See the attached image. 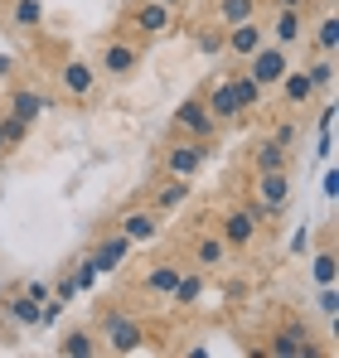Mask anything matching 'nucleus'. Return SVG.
<instances>
[{"label":"nucleus","mask_w":339,"mask_h":358,"mask_svg":"<svg viewBox=\"0 0 339 358\" xmlns=\"http://www.w3.org/2000/svg\"><path fill=\"white\" fill-rule=\"evenodd\" d=\"M174 29V10L160 5V0H136L126 15H121V39H136V44H151V39H160Z\"/></svg>","instance_id":"obj_1"},{"label":"nucleus","mask_w":339,"mask_h":358,"mask_svg":"<svg viewBox=\"0 0 339 358\" xmlns=\"http://www.w3.org/2000/svg\"><path fill=\"white\" fill-rule=\"evenodd\" d=\"M97 324H102V339H107L112 354H141V349H146V324H141L136 315L102 305V310H97Z\"/></svg>","instance_id":"obj_2"},{"label":"nucleus","mask_w":339,"mask_h":358,"mask_svg":"<svg viewBox=\"0 0 339 358\" xmlns=\"http://www.w3.org/2000/svg\"><path fill=\"white\" fill-rule=\"evenodd\" d=\"M141 54H146V44H136V39H121V34H112V39H102V49H97V78H112V83H126L136 68H141Z\"/></svg>","instance_id":"obj_3"},{"label":"nucleus","mask_w":339,"mask_h":358,"mask_svg":"<svg viewBox=\"0 0 339 358\" xmlns=\"http://www.w3.org/2000/svg\"><path fill=\"white\" fill-rule=\"evenodd\" d=\"M286 203H291V170H262V175L252 179V213L267 223V218H277Z\"/></svg>","instance_id":"obj_4"},{"label":"nucleus","mask_w":339,"mask_h":358,"mask_svg":"<svg viewBox=\"0 0 339 358\" xmlns=\"http://www.w3.org/2000/svg\"><path fill=\"white\" fill-rule=\"evenodd\" d=\"M214 155V141H189V136H170L165 155H160V170L179 179H194L204 170V160Z\"/></svg>","instance_id":"obj_5"},{"label":"nucleus","mask_w":339,"mask_h":358,"mask_svg":"<svg viewBox=\"0 0 339 358\" xmlns=\"http://www.w3.org/2000/svg\"><path fill=\"white\" fill-rule=\"evenodd\" d=\"M262 228H267V223H262L247 203H233V208H223V213H219V228H214V233L223 238L228 252H247V247L257 242V233H262Z\"/></svg>","instance_id":"obj_6"},{"label":"nucleus","mask_w":339,"mask_h":358,"mask_svg":"<svg viewBox=\"0 0 339 358\" xmlns=\"http://www.w3.org/2000/svg\"><path fill=\"white\" fill-rule=\"evenodd\" d=\"M223 126L209 117V107H204V97L194 92V97H184L179 107H174V117H170V136H189V141H214Z\"/></svg>","instance_id":"obj_7"},{"label":"nucleus","mask_w":339,"mask_h":358,"mask_svg":"<svg viewBox=\"0 0 339 358\" xmlns=\"http://www.w3.org/2000/svg\"><path fill=\"white\" fill-rule=\"evenodd\" d=\"M267 354L272 358H325V349L315 344V334L300 320H286L282 329L267 334Z\"/></svg>","instance_id":"obj_8"},{"label":"nucleus","mask_w":339,"mask_h":358,"mask_svg":"<svg viewBox=\"0 0 339 358\" xmlns=\"http://www.w3.org/2000/svg\"><path fill=\"white\" fill-rule=\"evenodd\" d=\"M242 68H247V78H252L262 92H272V87L286 78V68H291V49H282V44H272V39H267L252 59H242Z\"/></svg>","instance_id":"obj_9"},{"label":"nucleus","mask_w":339,"mask_h":358,"mask_svg":"<svg viewBox=\"0 0 339 358\" xmlns=\"http://www.w3.org/2000/svg\"><path fill=\"white\" fill-rule=\"evenodd\" d=\"M44 300H49V286H44V281H25L15 296L5 291L0 310H5L20 329H34V324H39V315H44Z\"/></svg>","instance_id":"obj_10"},{"label":"nucleus","mask_w":339,"mask_h":358,"mask_svg":"<svg viewBox=\"0 0 339 358\" xmlns=\"http://www.w3.org/2000/svg\"><path fill=\"white\" fill-rule=\"evenodd\" d=\"M262 44H267V24L257 15L252 20H237V24H223V59L242 63V59H252Z\"/></svg>","instance_id":"obj_11"},{"label":"nucleus","mask_w":339,"mask_h":358,"mask_svg":"<svg viewBox=\"0 0 339 358\" xmlns=\"http://www.w3.org/2000/svg\"><path fill=\"white\" fill-rule=\"evenodd\" d=\"M199 97H204L209 117L219 121V126H233V121H242V107H237V92H233L228 73H219V78H209V87H204Z\"/></svg>","instance_id":"obj_12"},{"label":"nucleus","mask_w":339,"mask_h":358,"mask_svg":"<svg viewBox=\"0 0 339 358\" xmlns=\"http://www.w3.org/2000/svg\"><path fill=\"white\" fill-rule=\"evenodd\" d=\"M305 24H310V10H272L267 39L282 44V49H300L305 44Z\"/></svg>","instance_id":"obj_13"},{"label":"nucleus","mask_w":339,"mask_h":358,"mask_svg":"<svg viewBox=\"0 0 339 358\" xmlns=\"http://www.w3.org/2000/svg\"><path fill=\"white\" fill-rule=\"evenodd\" d=\"M58 87H63L73 102H92V97H97V68L83 63V59L58 63Z\"/></svg>","instance_id":"obj_14"},{"label":"nucleus","mask_w":339,"mask_h":358,"mask_svg":"<svg viewBox=\"0 0 339 358\" xmlns=\"http://www.w3.org/2000/svg\"><path fill=\"white\" fill-rule=\"evenodd\" d=\"M272 92L282 97L286 112H305V107L320 97V92H315V83H310V73H305V68H296V63L286 68V78L277 83V87H272Z\"/></svg>","instance_id":"obj_15"},{"label":"nucleus","mask_w":339,"mask_h":358,"mask_svg":"<svg viewBox=\"0 0 339 358\" xmlns=\"http://www.w3.org/2000/svg\"><path fill=\"white\" fill-rule=\"evenodd\" d=\"M228 257H233V252L223 247V238L209 233V228H199V233L189 238V262H194L199 271H219V266H228Z\"/></svg>","instance_id":"obj_16"},{"label":"nucleus","mask_w":339,"mask_h":358,"mask_svg":"<svg viewBox=\"0 0 339 358\" xmlns=\"http://www.w3.org/2000/svg\"><path fill=\"white\" fill-rule=\"evenodd\" d=\"M112 228H121L131 242H151V238H160V213L146 208V203H136V208H126V213L116 218Z\"/></svg>","instance_id":"obj_17"},{"label":"nucleus","mask_w":339,"mask_h":358,"mask_svg":"<svg viewBox=\"0 0 339 358\" xmlns=\"http://www.w3.org/2000/svg\"><path fill=\"white\" fill-rule=\"evenodd\" d=\"M131 247H136V242L126 238L121 228H112L107 238H102V242H97V247H92V257H88V262H92L97 271H116V266H121V262L131 257Z\"/></svg>","instance_id":"obj_18"},{"label":"nucleus","mask_w":339,"mask_h":358,"mask_svg":"<svg viewBox=\"0 0 339 358\" xmlns=\"http://www.w3.org/2000/svg\"><path fill=\"white\" fill-rule=\"evenodd\" d=\"M49 107H54V97H49V92H39V87H15V92H10V102H5V112H15V117L29 121V126L44 117Z\"/></svg>","instance_id":"obj_19"},{"label":"nucleus","mask_w":339,"mask_h":358,"mask_svg":"<svg viewBox=\"0 0 339 358\" xmlns=\"http://www.w3.org/2000/svg\"><path fill=\"white\" fill-rule=\"evenodd\" d=\"M58 358H97L102 354V344H97V334L88 329V324H78V329H63L54 344Z\"/></svg>","instance_id":"obj_20"},{"label":"nucleus","mask_w":339,"mask_h":358,"mask_svg":"<svg viewBox=\"0 0 339 358\" xmlns=\"http://www.w3.org/2000/svg\"><path fill=\"white\" fill-rule=\"evenodd\" d=\"M189 194H194V179H179V175H165V184L151 194V208L165 218V213H174V208H184L189 203Z\"/></svg>","instance_id":"obj_21"},{"label":"nucleus","mask_w":339,"mask_h":358,"mask_svg":"<svg viewBox=\"0 0 339 358\" xmlns=\"http://www.w3.org/2000/svg\"><path fill=\"white\" fill-rule=\"evenodd\" d=\"M10 29L34 39L44 29V0H10Z\"/></svg>","instance_id":"obj_22"},{"label":"nucleus","mask_w":339,"mask_h":358,"mask_svg":"<svg viewBox=\"0 0 339 358\" xmlns=\"http://www.w3.org/2000/svg\"><path fill=\"white\" fill-rule=\"evenodd\" d=\"M305 39H310L315 54H339V15H335V10H325L315 24H305Z\"/></svg>","instance_id":"obj_23"},{"label":"nucleus","mask_w":339,"mask_h":358,"mask_svg":"<svg viewBox=\"0 0 339 358\" xmlns=\"http://www.w3.org/2000/svg\"><path fill=\"white\" fill-rule=\"evenodd\" d=\"M262 170H291V150L277 145L272 136L252 145V175H262Z\"/></svg>","instance_id":"obj_24"},{"label":"nucleus","mask_w":339,"mask_h":358,"mask_svg":"<svg viewBox=\"0 0 339 358\" xmlns=\"http://www.w3.org/2000/svg\"><path fill=\"white\" fill-rule=\"evenodd\" d=\"M228 83H233V92H237V107H242V117L262 107V97H267V92H262V87L247 78V68H228Z\"/></svg>","instance_id":"obj_25"},{"label":"nucleus","mask_w":339,"mask_h":358,"mask_svg":"<svg viewBox=\"0 0 339 358\" xmlns=\"http://www.w3.org/2000/svg\"><path fill=\"white\" fill-rule=\"evenodd\" d=\"M252 15H262V0H214L219 24H237V20H252Z\"/></svg>","instance_id":"obj_26"},{"label":"nucleus","mask_w":339,"mask_h":358,"mask_svg":"<svg viewBox=\"0 0 339 358\" xmlns=\"http://www.w3.org/2000/svg\"><path fill=\"white\" fill-rule=\"evenodd\" d=\"M204 296V271H179V281L170 286V305H194V300Z\"/></svg>","instance_id":"obj_27"},{"label":"nucleus","mask_w":339,"mask_h":358,"mask_svg":"<svg viewBox=\"0 0 339 358\" xmlns=\"http://www.w3.org/2000/svg\"><path fill=\"white\" fill-rule=\"evenodd\" d=\"M174 281H179V262H160L155 271H146V276H141V286H146L151 296H170V286H174Z\"/></svg>","instance_id":"obj_28"},{"label":"nucleus","mask_w":339,"mask_h":358,"mask_svg":"<svg viewBox=\"0 0 339 358\" xmlns=\"http://www.w3.org/2000/svg\"><path fill=\"white\" fill-rule=\"evenodd\" d=\"M335 54H320L315 63H305V73H310V83H315V92L325 97V92H335Z\"/></svg>","instance_id":"obj_29"},{"label":"nucleus","mask_w":339,"mask_h":358,"mask_svg":"<svg viewBox=\"0 0 339 358\" xmlns=\"http://www.w3.org/2000/svg\"><path fill=\"white\" fill-rule=\"evenodd\" d=\"M29 121H20L15 112H0V141H5V150H15V145H25L29 141Z\"/></svg>","instance_id":"obj_30"},{"label":"nucleus","mask_w":339,"mask_h":358,"mask_svg":"<svg viewBox=\"0 0 339 358\" xmlns=\"http://www.w3.org/2000/svg\"><path fill=\"white\" fill-rule=\"evenodd\" d=\"M315 286H335V238H320V257H315Z\"/></svg>","instance_id":"obj_31"},{"label":"nucleus","mask_w":339,"mask_h":358,"mask_svg":"<svg viewBox=\"0 0 339 358\" xmlns=\"http://www.w3.org/2000/svg\"><path fill=\"white\" fill-rule=\"evenodd\" d=\"M194 49L209 54V59H219V54H223V24H204V29L194 34Z\"/></svg>","instance_id":"obj_32"},{"label":"nucleus","mask_w":339,"mask_h":358,"mask_svg":"<svg viewBox=\"0 0 339 358\" xmlns=\"http://www.w3.org/2000/svg\"><path fill=\"white\" fill-rule=\"evenodd\" d=\"M49 296H54L58 305H63V300H73V296H78V276H73V271H68V276H58V286L49 291Z\"/></svg>","instance_id":"obj_33"},{"label":"nucleus","mask_w":339,"mask_h":358,"mask_svg":"<svg viewBox=\"0 0 339 358\" xmlns=\"http://www.w3.org/2000/svg\"><path fill=\"white\" fill-rule=\"evenodd\" d=\"M296 136H300V131H296V121H277V131H272V141H277V145H286V150L296 145Z\"/></svg>","instance_id":"obj_34"},{"label":"nucleus","mask_w":339,"mask_h":358,"mask_svg":"<svg viewBox=\"0 0 339 358\" xmlns=\"http://www.w3.org/2000/svg\"><path fill=\"white\" fill-rule=\"evenodd\" d=\"M267 5H272V10H310L315 0H267Z\"/></svg>","instance_id":"obj_35"},{"label":"nucleus","mask_w":339,"mask_h":358,"mask_svg":"<svg viewBox=\"0 0 339 358\" xmlns=\"http://www.w3.org/2000/svg\"><path fill=\"white\" fill-rule=\"evenodd\" d=\"M10 73H15V59H10V54H0V78H10Z\"/></svg>","instance_id":"obj_36"},{"label":"nucleus","mask_w":339,"mask_h":358,"mask_svg":"<svg viewBox=\"0 0 339 358\" xmlns=\"http://www.w3.org/2000/svg\"><path fill=\"white\" fill-rule=\"evenodd\" d=\"M0 300H5V281H0Z\"/></svg>","instance_id":"obj_37"},{"label":"nucleus","mask_w":339,"mask_h":358,"mask_svg":"<svg viewBox=\"0 0 339 358\" xmlns=\"http://www.w3.org/2000/svg\"><path fill=\"white\" fill-rule=\"evenodd\" d=\"M0 155H5V141H0Z\"/></svg>","instance_id":"obj_38"}]
</instances>
